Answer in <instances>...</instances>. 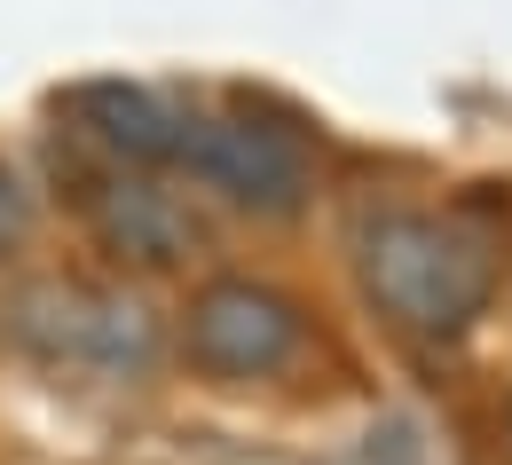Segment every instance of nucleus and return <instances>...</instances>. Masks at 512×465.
I'll return each instance as SVG.
<instances>
[{
	"instance_id": "1",
	"label": "nucleus",
	"mask_w": 512,
	"mask_h": 465,
	"mask_svg": "<svg viewBox=\"0 0 512 465\" xmlns=\"http://www.w3.org/2000/svg\"><path fill=\"white\" fill-rule=\"evenodd\" d=\"M355 284L386 324L418 347L473 332L481 308L505 284V245L489 229H473L465 213H418V205H386L355 221Z\"/></svg>"
},
{
	"instance_id": "2",
	"label": "nucleus",
	"mask_w": 512,
	"mask_h": 465,
	"mask_svg": "<svg viewBox=\"0 0 512 465\" xmlns=\"http://www.w3.org/2000/svg\"><path fill=\"white\" fill-rule=\"evenodd\" d=\"M0 339L48 371H103L142 379L166 347V324L142 292L87 284V276H24L0 292Z\"/></svg>"
},
{
	"instance_id": "3",
	"label": "nucleus",
	"mask_w": 512,
	"mask_h": 465,
	"mask_svg": "<svg viewBox=\"0 0 512 465\" xmlns=\"http://www.w3.org/2000/svg\"><path fill=\"white\" fill-rule=\"evenodd\" d=\"M182 355H190V371L221 387L284 379L308 355V316L268 276H205L182 308Z\"/></svg>"
},
{
	"instance_id": "4",
	"label": "nucleus",
	"mask_w": 512,
	"mask_h": 465,
	"mask_svg": "<svg viewBox=\"0 0 512 465\" xmlns=\"http://www.w3.org/2000/svg\"><path fill=\"white\" fill-rule=\"evenodd\" d=\"M174 166L205 182L213 198L245 205L260 221H284L308 205V142L292 127H268L253 111H190L182 103V134H174Z\"/></svg>"
},
{
	"instance_id": "5",
	"label": "nucleus",
	"mask_w": 512,
	"mask_h": 465,
	"mask_svg": "<svg viewBox=\"0 0 512 465\" xmlns=\"http://www.w3.org/2000/svg\"><path fill=\"white\" fill-rule=\"evenodd\" d=\"M71 198L87 213L95 245L127 268H190L213 237H205V213L182 190H166L150 166H119V158H95L71 174Z\"/></svg>"
},
{
	"instance_id": "6",
	"label": "nucleus",
	"mask_w": 512,
	"mask_h": 465,
	"mask_svg": "<svg viewBox=\"0 0 512 465\" xmlns=\"http://www.w3.org/2000/svg\"><path fill=\"white\" fill-rule=\"evenodd\" d=\"M71 119V142H87L95 158L119 166H174V134H182V103H166L158 87L134 79H87L56 103Z\"/></svg>"
},
{
	"instance_id": "7",
	"label": "nucleus",
	"mask_w": 512,
	"mask_h": 465,
	"mask_svg": "<svg viewBox=\"0 0 512 465\" xmlns=\"http://www.w3.org/2000/svg\"><path fill=\"white\" fill-rule=\"evenodd\" d=\"M24 229H32V205H24V190H16V174L0 166V253H16Z\"/></svg>"
}]
</instances>
